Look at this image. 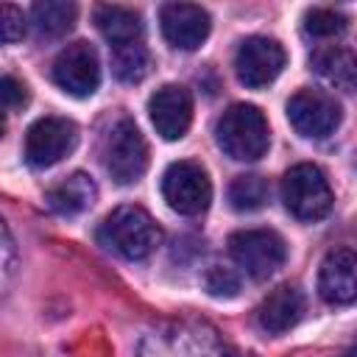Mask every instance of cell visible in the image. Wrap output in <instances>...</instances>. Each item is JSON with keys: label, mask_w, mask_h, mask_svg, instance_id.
<instances>
[{"label": "cell", "mask_w": 357, "mask_h": 357, "mask_svg": "<svg viewBox=\"0 0 357 357\" xmlns=\"http://www.w3.org/2000/svg\"><path fill=\"white\" fill-rule=\"evenodd\" d=\"M287 120L290 126L307 139H324L335 134L343 120L340 103L321 89H298L287 100Z\"/></svg>", "instance_id": "cell-8"}, {"label": "cell", "mask_w": 357, "mask_h": 357, "mask_svg": "<svg viewBox=\"0 0 357 357\" xmlns=\"http://www.w3.org/2000/svg\"><path fill=\"white\" fill-rule=\"evenodd\" d=\"M25 33V14L11 3H0V45H11Z\"/></svg>", "instance_id": "cell-25"}, {"label": "cell", "mask_w": 357, "mask_h": 357, "mask_svg": "<svg viewBox=\"0 0 357 357\" xmlns=\"http://www.w3.org/2000/svg\"><path fill=\"white\" fill-rule=\"evenodd\" d=\"M148 114L162 139H167V142L181 139L192 123V98H190L187 86H181V84L159 86L148 100Z\"/></svg>", "instance_id": "cell-12"}, {"label": "cell", "mask_w": 357, "mask_h": 357, "mask_svg": "<svg viewBox=\"0 0 357 357\" xmlns=\"http://www.w3.org/2000/svg\"><path fill=\"white\" fill-rule=\"evenodd\" d=\"M223 357H251V354H245V351H237V349H231V346H226V351H223Z\"/></svg>", "instance_id": "cell-27"}, {"label": "cell", "mask_w": 357, "mask_h": 357, "mask_svg": "<svg viewBox=\"0 0 357 357\" xmlns=\"http://www.w3.org/2000/svg\"><path fill=\"white\" fill-rule=\"evenodd\" d=\"M103 167L117 184H134L148 170V145L131 117H120L109 126L100 145Z\"/></svg>", "instance_id": "cell-4"}, {"label": "cell", "mask_w": 357, "mask_h": 357, "mask_svg": "<svg viewBox=\"0 0 357 357\" xmlns=\"http://www.w3.org/2000/svg\"><path fill=\"white\" fill-rule=\"evenodd\" d=\"M312 70L326 78L329 84H335L343 92L354 89V75H357V64H354V53L349 47L340 45H329V47H318L310 59Z\"/></svg>", "instance_id": "cell-18"}, {"label": "cell", "mask_w": 357, "mask_h": 357, "mask_svg": "<svg viewBox=\"0 0 357 357\" xmlns=\"http://www.w3.org/2000/svg\"><path fill=\"white\" fill-rule=\"evenodd\" d=\"M112 73L123 84H139L151 73V53L142 42L117 45L112 50Z\"/></svg>", "instance_id": "cell-20"}, {"label": "cell", "mask_w": 357, "mask_h": 357, "mask_svg": "<svg viewBox=\"0 0 357 357\" xmlns=\"http://www.w3.org/2000/svg\"><path fill=\"white\" fill-rule=\"evenodd\" d=\"M53 81L61 92L73 98H89L95 95L100 84V59L98 50L89 42H73L67 45L56 61H53Z\"/></svg>", "instance_id": "cell-10"}, {"label": "cell", "mask_w": 357, "mask_h": 357, "mask_svg": "<svg viewBox=\"0 0 357 357\" xmlns=\"http://www.w3.org/2000/svg\"><path fill=\"white\" fill-rule=\"evenodd\" d=\"M162 240V229L159 223L137 204H126L117 206L114 212H109L98 229V243L131 262H139L145 257H151L156 251Z\"/></svg>", "instance_id": "cell-1"}, {"label": "cell", "mask_w": 357, "mask_h": 357, "mask_svg": "<svg viewBox=\"0 0 357 357\" xmlns=\"http://www.w3.org/2000/svg\"><path fill=\"white\" fill-rule=\"evenodd\" d=\"M304 28H307V33H312L318 39H329V36H340L349 28V20H346V14H340L335 8L318 6L304 14Z\"/></svg>", "instance_id": "cell-22"}, {"label": "cell", "mask_w": 357, "mask_h": 357, "mask_svg": "<svg viewBox=\"0 0 357 357\" xmlns=\"http://www.w3.org/2000/svg\"><path fill=\"white\" fill-rule=\"evenodd\" d=\"M159 28L167 45L178 50H195L206 42L212 31L209 11L195 3H167L159 11Z\"/></svg>", "instance_id": "cell-13"}, {"label": "cell", "mask_w": 357, "mask_h": 357, "mask_svg": "<svg viewBox=\"0 0 357 357\" xmlns=\"http://www.w3.org/2000/svg\"><path fill=\"white\" fill-rule=\"evenodd\" d=\"M3 131H6V114H3V109H0V137H3Z\"/></svg>", "instance_id": "cell-28"}, {"label": "cell", "mask_w": 357, "mask_h": 357, "mask_svg": "<svg viewBox=\"0 0 357 357\" xmlns=\"http://www.w3.org/2000/svg\"><path fill=\"white\" fill-rule=\"evenodd\" d=\"M343 357H351V354H343Z\"/></svg>", "instance_id": "cell-29"}, {"label": "cell", "mask_w": 357, "mask_h": 357, "mask_svg": "<svg viewBox=\"0 0 357 357\" xmlns=\"http://www.w3.org/2000/svg\"><path fill=\"white\" fill-rule=\"evenodd\" d=\"M78 145V126L67 117H39L25 134V159L31 167H53Z\"/></svg>", "instance_id": "cell-9"}, {"label": "cell", "mask_w": 357, "mask_h": 357, "mask_svg": "<svg viewBox=\"0 0 357 357\" xmlns=\"http://www.w3.org/2000/svg\"><path fill=\"white\" fill-rule=\"evenodd\" d=\"M45 201L56 215L73 218V215L86 212L98 201V187L86 173L78 170V173H70L67 178H61L59 184H53L45 192Z\"/></svg>", "instance_id": "cell-16"}, {"label": "cell", "mask_w": 357, "mask_h": 357, "mask_svg": "<svg viewBox=\"0 0 357 357\" xmlns=\"http://www.w3.org/2000/svg\"><path fill=\"white\" fill-rule=\"evenodd\" d=\"M215 139L234 162H257L271 145V128L254 103H231L215 126Z\"/></svg>", "instance_id": "cell-2"}, {"label": "cell", "mask_w": 357, "mask_h": 357, "mask_svg": "<svg viewBox=\"0 0 357 357\" xmlns=\"http://www.w3.org/2000/svg\"><path fill=\"white\" fill-rule=\"evenodd\" d=\"M271 195V187L262 176L257 173H248V176H237L231 184H229V201L237 212H254L259 206H265Z\"/></svg>", "instance_id": "cell-21"}, {"label": "cell", "mask_w": 357, "mask_h": 357, "mask_svg": "<svg viewBox=\"0 0 357 357\" xmlns=\"http://www.w3.org/2000/svg\"><path fill=\"white\" fill-rule=\"evenodd\" d=\"M284 61H287L284 47L276 39L251 36L234 53V73H237L240 84H245L251 89H259V86H268L279 78Z\"/></svg>", "instance_id": "cell-11"}, {"label": "cell", "mask_w": 357, "mask_h": 357, "mask_svg": "<svg viewBox=\"0 0 357 357\" xmlns=\"http://www.w3.org/2000/svg\"><path fill=\"white\" fill-rule=\"evenodd\" d=\"M318 293L326 304H351L357 296V257L351 248H335L318 271Z\"/></svg>", "instance_id": "cell-14"}, {"label": "cell", "mask_w": 357, "mask_h": 357, "mask_svg": "<svg viewBox=\"0 0 357 357\" xmlns=\"http://www.w3.org/2000/svg\"><path fill=\"white\" fill-rule=\"evenodd\" d=\"M95 25L114 47L128 45V42H139L142 28H145L139 11H134L128 6H112V3H103L95 8Z\"/></svg>", "instance_id": "cell-17"}, {"label": "cell", "mask_w": 357, "mask_h": 357, "mask_svg": "<svg viewBox=\"0 0 357 357\" xmlns=\"http://www.w3.org/2000/svg\"><path fill=\"white\" fill-rule=\"evenodd\" d=\"M282 201L287 212L298 220H321L332 209V187L321 167L301 162L293 165L282 178Z\"/></svg>", "instance_id": "cell-5"}, {"label": "cell", "mask_w": 357, "mask_h": 357, "mask_svg": "<svg viewBox=\"0 0 357 357\" xmlns=\"http://www.w3.org/2000/svg\"><path fill=\"white\" fill-rule=\"evenodd\" d=\"M162 198L178 215H201L212 201V181L198 162H173L162 176Z\"/></svg>", "instance_id": "cell-7"}, {"label": "cell", "mask_w": 357, "mask_h": 357, "mask_svg": "<svg viewBox=\"0 0 357 357\" xmlns=\"http://www.w3.org/2000/svg\"><path fill=\"white\" fill-rule=\"evenodd\" d=\"M226 343L206 324H165L145 335L139 357H223Z\"/></svg>", "instance_id": "cell-3"}, {"label": "cell", "mask_w": 357, "mask_h": 357, "mask_svg": "<svg viewBox=\"0 0 357 357\" xmlns=\"http://www.w3.org/2000/svg\"><path fill=\"white\" fill-rule=\"evenodd\" d=\"M14 276H17V245L6 220L0 218V296L8 293Z\"/></svg>", "instance_id": "cell-24"}, {"label": "cell", "mask_w": 357, "mask_h": 357, "mask_svg": "<svg viewBox=\"0 0 357 357\" xmlns=\"http://www.w3.org/2000/svg\"><path fill=\"white\" fill-rule=\"evenodd\" d=\"M204 287L209 296L215 298H234L240 293V276L231 271V268H223V265H212L204 276Z\"/></svg>", "instance_id": "cell-23"}, {"label": "cell", "mask_w": 357, "mask_h": 357, "mask_svg": "<svg viewBox=\"0 0 357 357\" xmlns=\"http://www.w3.org/2000/svg\"><path fill=\"white\" fill-rule=\"evenodd\" d=\"M304 315V296L296 284H279L276 290H271L259 310H257V321L265 332L271 335H282L287 329H293Z\"/></svg>", "instance_id": "cell-15"}, {"label": "cell", "mask_w": 357, "mask_h": 357, "mask_svg": "<svg viewBox=\"0 0 357 357\" xmlns=\"http://www.w3.org/2000/svg\"><path fill=\"white\" fill-rule=\"evenodd\" d=\"M28 100V89L20 78L14 75H0V106H8V109H17Z\"/></svg>", "instance_id": "cell-26"}, {"label": "cell", "mask_w": 357, "mask_h": 357, "mask_svg": "<svg viewBox=\"0 0 357 357\" xmlns=\"http://www.w3.org/2000/svg\"><path fill=\"white\" fill-rule=\"evenodd\" d=\"M229 254L243 273L262 282L284 265L287 245L271 229H243L229 237Z\"/></svg>", "instance_id": "cell-6"}, {"label": "cell", "mask_w": 357, "mask_h": 357, "mask_svg": "<svg viewBox=\"0 0 357 357\" xmlns=\"http://www.w3.org/2000/svg\"><path fill=\"white\" fill-rule=\"evenodd\" d=\"M78 17V8L73 3H64V0H42L31 8V20H33V28L42 39H59L64 36L73 22Z\"/></svg>", "instance_id": "cell-19"}]
</instances>
